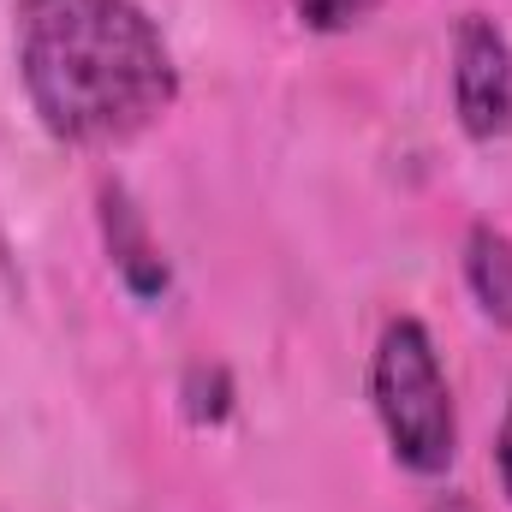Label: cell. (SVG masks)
Masks as SVG:
<instances>
[{
	"instance_id": "obj_7",
	"label": "cell",
	"mask_w": 512,
	"mask_h": 512,
	"mask_svg": "<svg viewBox=\"0 0 512 512\" xmlns=\"http://www.w3.org/2000/svg\"><path fill=\"white\" fill-rule=\"evenodd\" d=\"M382 0H292V12L310 24V30H322V36H334V30H352V24H364L370 12H376Z\"/></svg>"
},
{
	"instance_id": "obj_1",
	"label": "cell",
	"mask_w": 512,
	"mask_h": 512,
	"mask_svg": "<svg viewBox=\"0 0 512 512\" xmlns=\"http://www.w3.org/2000/svg\"><path fill=\"white\" fill-rule=\"evenodd\" d=\"M18 78L66 149H114L179 102V66L137 0H18Z\"/></svg>"
},
{
	"instance_id": "obj_6",
	"label": "cell",
	"mask_w": 512,
	"mask_h": 512,
	"mask_svg": "<svg viewBox=\"0 0 512 512\" xmlns=\"http://www.w3.org/2000/svg\"><path fill=\"white\" fill-rule=\"evenodd\" d=\"M185 417L191 423H227V411H233V376L221 370V364H191L185 370Z\"/></svg>"
},
{
	"instance_id": "obj_3",
	"label": "cell",
	"mask_w": 512,
	"mask_h": 512,
	"mask_svg": "<svg viewBox=\"0 0 512 512\" xmlns=\"http://www.w3.org/2000/svg\"><path fill=\"white\" fill-rule=\"evenodd\" d=\"M453 114L477 143H495L512 131V42L483 12L459 18L453 36Z\"/></svg>"
},
{
	"instance_id": "obj_2",
	"label": "cell",
	"mask_w": 512,
	"mask_h": 512,
	"mask_svg": "<svg viewBox=\"0 0 512 512\" xmlns=\"http://www.w3.org/2000/svg\"><path fill=\"white\" fill-rule=\"evenodd\" d=\"M370 399L382 417L387 453L411 477H441L459 453V411L441 352L417 316H393L370 358Z\"/></svg>"
},
{
	"instance_id": "obj_5",
	"label": "cell",
	"mask_w": 512,
	"mask_h": 512,
	"mask_svg": "<svg viewBox=\"0 0 512 512\" xmlns=\"http://www.w3.org/2000/svg\"><path fill=\"white\" fill-rule=\"evenodd\" d=\"M465 286L495 328H512V233L489 221L465 233Z\"/></svg>"
},
{
	"instance_id": "obj_8",
	"label": "cell",
	"mask_w": 512,
	"mask_h": 512,
	"mask_svg": "<svg viewBox=\"0 0 512 512\" xmlns=\"http://www.w3.org/2000/svg\"><path fill=\"white\" fill-rule=\"evenodd\" d=\"M495 471H501V489L512 501V399H507V417H501V441H495Z\"/></svg>"
},
{
	"instance_id": "obj_4",
	"label": "cell",
	"mask_w": 512,
	"mask_h": 512,
	"mask_svg": "<svg viewBox=\"0 0 512 512\" xmlns=\"http://www.w3.org/2000/svg\"><path fill=\"white\" fill-rule=\"evenodd\" d=\"M102 245L114 256V274L126 280L131 298H143V304H155L167 286H173V268H167V256L155 245V233H149V221H143V209L131 203L126 185H102Z\"/></svg>"
}]
</instances>
